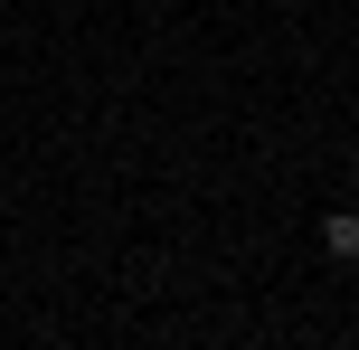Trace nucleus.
Instances as JSON below:
<instances>
[{"label":"nucleus","mask_w":359,"mask_h":350,"mask_svg":"<svg viewBox=\"0 0 359 350\" xmlns=\"http://www.w3.org/2000/svg\"><path fill=\"white\" fill-rule=\"evenodd\" d=\"M322 246H331V256H359V208H331V218H322Z\"/></svg>","instance_id":"nucleus-1"}]
</instances>
